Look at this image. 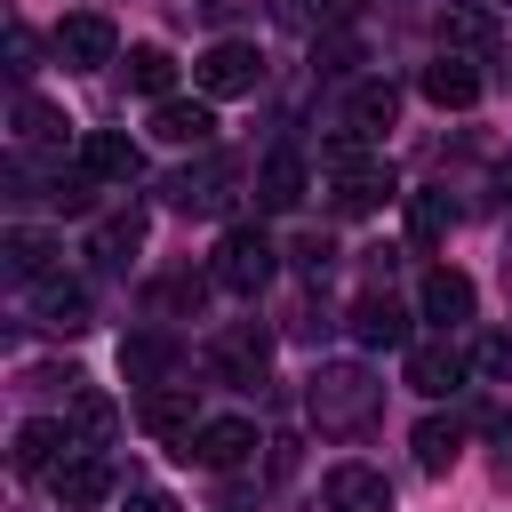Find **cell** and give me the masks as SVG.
<instances>
[{"instance_id":"2e32d148","label":"cell","mask_w":512,"mask_h":512,"mask_svg":"<svg viewBox=\"0 0 512 512\" xmlns=\"http://www.w3.org/2000/svg\"><path fill=\"white\" fill-rule=\"evenodd\" d=\"M352 336H360L368 352H400V344H408V312H400L384 288H368V296L352 304Z\"/></svg>"},{"instance_id":"836d02e7","label":"cell","mask_w":512,"mask_h":512,"mask_svg":"<svg viewBox=\"0 0 512 512\" xmlns=\"http://www.w3.org/2000/svg\"><path fill=\"white\" fill-rule=\"evenodd\" d=\"M296 264H304V272H312V280H320V272H328V264H336V248H328V240H320V232H312V240H296Z\"/></svg>"},{"instance_id":"ba28073f","label":"cell","mask_w":512,"mask_h":512,"mask_svg":"<svg viewBox=\"0 0 512 512\" xmlns=\"http://www.w3.org/2000/svg\"><path fill=\"white\" fill-rule=\"evenodd\" d=\"M464 376H472V360L440 336V344H408V392H424V400H448V392H464Z\"/></svg>"},{"instance_id":"e575fe53","label":"cell","mask_w":512,"mask_h":512,"mask_svg":"<svg viewBox=\"0 0 512 512\" xmlns=\"http://www.w3.org/2000/svg\"><path fill=\"white\" fill-rule=\"evenodd\" d=\"M480 368H488V376H512V344H504V336H496V344H480Z\"/></svg>"},{"instance_id":"4316f807","label":"cell","mask_w":512,"mask_h":512,"mask_svg":"<svg viewBox=\"0 0 512 512\" xmlns=\"http://www.w3.org/2000/svg\"><path fill=\"white\" fill-rule=\"evenodd\" d=\"M456 456H464V424H456V416H424V424H416V464H424V472H448Z\"/></svg>"},{"instance_id":"e0dca14e","label":"cell","mask_w":512,"mask_h":512,"mask_svg":"<svg viewBox=\"0 0 512 512\" xmlns=\"http://www.w3.org/2000/svg\"><path fill=\"white\" fill-rule=\"evenodd\" d=\"M144 432H152V440H176V456H184V448H192V432H200V408H192V392H176V384L144 392Z\"/></svg>"},{"instance_id":"277c9868","label":"cell","mask_w":512,"mask_h":512,"mask_svg":"<svg viewBox=\"0 0 512 512\" xmlns=\"http://www.w3.org/2000/svg\"><path fill=\"white\" fill-rule=\"evenodd\" d=\"M120 56V32H112V16H96V8H72L64 24H56V64H72V72H96V64H112Z\"/></svg>"},{"instance_id":"44dd1931","label":"cell","mask_w":512,"mask_h":512,"mask_svg":"<svg viewBox=\"0 0 512 512\" xmlns=\"http://www.w3.org/2000/svg\"><path fill=\"white\" fill-rule=\"evenodd\" d=\"M120 376H128V384H144V392H160V384L176 376V344H168L160 328L128 336V344H120Z\"/></svg>"},{"instance_id":"7402d4cb","label":"cell","mask_w":512,"mask_h":512,"mask_svg":"<svg viewBox=\"0 0 512 512\" xmlns=\"http://www.w3.org/2000/svg\"><path fill=\"white\" fill-rule=\"evenodd\" d=\"M392 120H400V88H392V80H360L352 104H344V128H352V136H376V128H392Z\"/></svg>"},{"instance_id":"5bb4252c","label":"cell","mask_w":512,"mask_h":512,"mask_svg":"<svg viewBox=\"0 0 512 512\" xmlns=\"http://www.w3.org/2000/svg\"><path fill=\"white\" fill-rule=\"evenodd\" d=\"M64 456H80L72 424H56V416H32V424H16V472H56Z\"/></svg>"},{"instance_id":"8992f818","label":"cell","mask_w":512,"mask_h":512,"mask_svg":"<svg viewBox=\"0 0 512 512\" xmlns=\"http://www.w3.org/2000/svg\"><path fill=\"white\" fill-rule=\"evenodd\" d=\"M160 200H168L176 216H216V208L232 200V160H200V168H176V176L160 184Z\"/></svg>"},{"instance_id":"d6a6232c","label":"cell","mask_w":512,"mask_h":512,"mask_svg":"<svg viewBox=\"0 0 512 512\" xmlns=\"http://www.w3.org/2000/svg\"><path fill=\"white\" fill-rule=\"evenodd\" d=\"M152 304H160V312H184V304L200 312V280H160V288H152Z\"/></svg>"},{"instance_id":"ffe728a7","label":"cell","mask_w":512,"mask_h":512,"mask_svg":"<svg viewBox=\"0 0 512 512\" xmlns=\"http://www.w3.org/2000/svg\"><path fill=\"white\" fill-rule=\"evenodd\" d=\"M32 320L56 328V336H80V328H88V296H80L72 280L48 272V280H32Z\"/></svg>"},{"instance_id":"52a82bcc","label":"cell","mask_w":512,"mask_h":512,"mask_svg":"<svg viewBox=\"0 0 512 512\" xmlns=\"http://www.w3.org/2000/svg\"><path fill=\"white\" fill-rule=\"evenodd\" d=\"M416 312H424L440 336H456V328L472 320V280H464L456 264H432V272H424V288H416Z\"/></svg>"},{"instance_id":"1f68e13d","label":"cell","mask_w":512,"mask_h":512,"mask_svg":"<svg viewBox=\"0 0 512 512\" xmlns=\"http://www.w3.org/2000/svg\"><path fill=\"white\" fill-rule=\"evenodd\" d=\"M32 56H40V40H32L24 24H8V72H16V80H32Z\"/></svg>"},{"instance_id":"ac0fdd59","label":"cell","mask_w":512,"mask_h":512,"mask_svg":"<svg viewBox=\"0 0 512 512\" xmlns=\"http://www.w3.org/2000/svg\"><path fill=\"white\" fill-rule=\"evenodd\" d=\"M424 96H432L440 112H464V104H480V64L440 48V64H424Z\"/></svg>"},{"instance_id":"30bf717a","label":"cell","mask_w":512,"mask_h":512,"mask_svg":"<svg viewBox=\"0 0 512 512\" xmlns=\"http://www.w3.org/2000/svg\"><path fill=\"white\" fill-rule=\"evenodd\" d=\"M48 480H56V504H64V512H96V504L112 496V464H104L96 448H80V456H64V464H56Z\"/></svg>"},{"instance_id":"6da1fadb","label":"cell","mask_w":512,"mask_h":512,"mask_svg":"<svg viewBox=\"0 0 512 512\" xmlns=\"http://www.w3.org/2000/svg\"><path fill=\"white\" fill-rule=\"evenodd\" d=\"M376 408H384V384H376L368 368H352V360H336V368H312V384H304V416H312L328 440H344V432H368V424H376Z\"/></svg>"},{"instance_id":"4dcf8cb0","label":"cell","mask_w":512,"mask_h":512,"mask_svg":"<svg viewBox=\"0 0 512 512\" xmlns=\"http://www.w3.org/2000/svg\"><path fill=\"white\" fill-rule=\"evenodd\" d=\"M312 64H320V72H352V64H360V40H352V32H328V40H312Z\"/></svg>"},{"instance_id":"7c38bea8","label":"cell","mask_w":512,"mask_h":512,"mask_svg":"<svg viewBox=\"0 0 512 512\" xmlns=\"http://www.w3.org/2000/svg\"><path fill=\"white\" fill-rule=\"evenodd\" d=\"M80 168H88L96 184H136V176H144V152H136L128 136H112V128H88V136H80Z\"/></svg>"},{"instance_id":"d4e9b609","label":"cell","mask_w":512,"mask_h":512,"mask_svg":"<svg viewBox=\"0 0 512 512\" xmlns=\"http://www.w3.org/2000/svg\"><path fill=\"white\" fill-rule=\"evenodd\" d=\"M448 224H456V200L448 192H408V240L416 248H440Z\"/></svg>"},{"instance_id":"d6986e66","label":"cell","mask_w":512,"mask_h":512,"mask_svg":"<svg viewBox=\"0 0 512 512\" xmlns=\"http://www.w3.org/2000/svg\"><path fill=\"white\" fill-rule=\"evenodd\" d=\"M152 136H160V144H192V152H200V144L216 136V112H208L200 96H168V104H152Z\"/></svg>"},{"instance_id":"5b68a950","label":"cell","mask_w":512,"mask_h":512,"mask_svg":"<svg viewBox=\"0 0 512 512\" xmlns=\"http://www.w3.org/2000/svg\"><path fill=\"white\" fill-rule=\"evenodd\" d=\"M192 80H200V96H248L264 80V56H256V40H216L192 64Z\"/></svg>"},{"instance_id":"f546056e","label":"cell","mask_w":512,"mask_h":512,"mask_svg":"<svg viewBox=\"0 0 512 512\" xmlns=\"http://www.w3.org/2000/svg\"><path fill=\"white\" fill-rule=\"evenodd\" d=\"M136 240H144V216L128 208V216H112V224L96 232V256H112V264H120V256H136Z\"/></svg>"},{"instance_id":"9c48e42d","label":"cell","mask_w":512,"mask_h":512,"mask_svg":"<svg viewBox=\"0 0 512 512\" xmlns=\"http://www.w3.org/2000/svg\"><path fill=\"white\" fill-rule=\"evenodd\" d=\"M248 448H256V424H248V416H208L184 456L208 464V472H232V464H248Z\"/></svg>"},{"instance_id":"484cf974","label":"cell","mask_w":512,"mask_h":512,"mask_svg":"<svg viewBox=\"0 0 512 512\" xmlns=\"http://www.w3.org/2000/svg\"><path fill=\"white\" fill-rule=\"evenodd\" d=\"M0 256H8V272L32 288V280H48V272H56V256H64V248H56L48 232H8V248H0Z\"/></svg>"},{"instance_id":"83f0119b","label":"cell","mask_w":512,"mask_h":512,"mask_svg":"<svg viewBox=\"0 0 512 512\" xmlns=\"http://www.w3.org/2000/svg\"><path fill=\"white\" fill-rule=\"evenodd\" d=\"M168 80H176V56H168V48H152V40H144V48H128V88H136V96L168 104Z\"/></svg>"},{"instance_id":"4fadbf2b","label":"cell","mask_w":512,"mask_h":512,"mask_svg":"<svg viewBox=\"0 0 512 512\" xmlns=\"http://www.w3.org/2000/svg\"><path fill=\"white\" fill-rule=\"evenodd\" d=\"M272 368V336L256 328V320H240V328H224L216 336V376H232V384H256Z\"/></svg>"},{"instance_id":"d590c367","label":"cell","mask_w":512,"mask_h":512,"mask_svg":"<svg viewBox=\"0 0 512 512\" xmlns=\"http://www.w3.org/2000/svg\"><path fill=\"white\" fill-rule=\"evenodd\" d=\"M128 512H176V496H160V488H136V496H128Z\"/></svg>"},{"instance_id":"cb8c5ba5","label":"cell","mask_w":512,"mask_h":512,"mask_svg":"<svg viewBox=\"0 0 512 512\" xmlns=\"http://www.w3.org/2000/svg\"><path fill=\"white\" fill-rule=\"evenodd\" d=\"M112 432H120V408H112V392L80 384V392H72V440H80V448H104Z\"/></svg>"},{"instance_id":"9a60e30c","label":"cell","mask_w":512,"mask_h":512,"mask_svg":"<svg viewBox=\"0 0 512 512\" xmlns=\"http://www.w3.org/2000/svg\"><path fill=\"white\" fill-rule=\"evenodd\" d=\"M328 512H392V480L376 464H336L328 472Z\"/></svg>"},{"instance_id":"603a6c76","label":"cell","mask_w":512,"mask_h":512,"mask_svg":"<svg viewBox=\"0 0 512 512\" xmlns=\"http://www.w3.org/2000/svg\"><path fill=\"white\" fill-rule=\"evenodd\" d=\"M304 184H312V176H304L296 152H264V168H256V200H264V208H296Z\"/></svg>"},{"instance_id":"7a4b0ae2","label":"cell","mask_w":512,"mask_h":512,"mask_svg":"<svg viewBox=\"0 0 512 512\" xmlns=\"http://www.w3.org/2000/svg\"><path fill=\"white\" fill-rule=\"evenodd\" d=\"M400 192V176H392V160L384 152H360V136L344 128V136H328V200L344 208V216H368V208H384Z\"/></svg>"},{"instance_id":"3957f363","label":"cell","mask_w":512,"mask_h":512,"mask_svg":"<svg viewBox=\"0 0 512 512\" xmlns=\"http://www.w3.org/2000/svg\"><path fill=\"white\" fill-rule=\"evenodd\" d=\"M272 272H280V256H272L264 224H224V240H216V256H208V280L232 288V296H256Z\"/></svg>"},{"instance_id":"8d00e7d4","label":"cell","mask_w":512,"mask_h":512,"mask_svg":"<svg viewBox=\"0 0 512 512\" xmlns=\"http://www.w3.org/2000/svg\"><path fill=\"white\" fill-rule=\"evenodd\" d=\"M504 192H512V152H504Z\"/></svg>"},{"instance_id":"8fae6325","label":"cell","mask_w":512,"mask_h":512,"mask_svg":"<svg viewBox=\"0 0 512 512\" xmlns=\"http://www.w3.org/2000/svg\"><path fill=\"white\" fill-rule=\"evenodd\" d=\"M440 48H448V56H488V48H496V8L448 0V8H440Z\"/></svg>"},{"instance_id":"f1b7e54d","label":"cell","mask_w":512,"mask_h":512,"mask_svg":"<svg viewBox=\"0 0 512 512\" xmlns=\"http://www.w3.org/2000/svg\"><path fill=\"white\" fill-rule=\"evenodd\" d=\"M64 128H72V120H64L48 96H32V88L16 96V144H64Z\"/></svg>"}]
</instances>
